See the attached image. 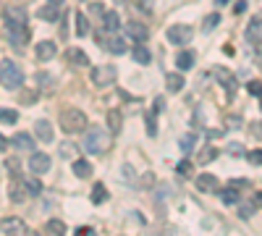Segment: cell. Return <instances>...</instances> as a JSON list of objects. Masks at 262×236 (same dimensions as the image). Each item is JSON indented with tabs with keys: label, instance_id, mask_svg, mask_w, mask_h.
<instances>
[{
	"label": "cell",
	"instance_id": "1",
	"mask_svg": "<svg viewBox=\"0 0 262 236\" xmlns=\"http://www.w3.org/2000/svg\"><path fill=\"white\" fill-rule=\"evenodd\" d=\"M84 149L90 155H102L111 149V137H107L105 128L100 126H92V128H86V134H84Z\"/></svg>",
	"mask_w": 262,
	"mask_h": 236
},
{
	"label": "cell",
	"instance_id": "2",
	"mask_svg": "<svg viewBox=\"0 0 262 236\" xmlns=\"http://www.w3.org/2000/svg\"><path fill=\"white\" fill-rule=\"evenodd\" d=\"M58 121H60V128L66 134H76V132H84L86 128V116L79 108H63Z\"/></svg>",
	"mask_w": 262,
	"mask_h": 236
},
{
	"label": "cell",
	"instance_id": "3",
	"mask_svg": "<svg viewBox=\"0 0 262 236\" xmlns=\"http://www.w3.org/2000/svg\"><path fill=\"white\" fill-rule=\"evenodd\" d=\"M21 81H24V74L16 66L13 60H0V84L8 90H18Z\"/></svg>",
	"mask_w": 262,
	"mask_h": 236
},
{
	"label": "cell",
	"instance_id": "4",
	"mask_svg": "<svg viewBox=\"0 0 262 236\" xmlns=\"http://www.w3.org/2000/svg\"><path fill=\"white\" fill-rule=\"evenodd\" d=\"M116 76H118V71H116V66H95L92 69V84L95 87H111V84L116 81Z\"/></svg>",
	"mask_w": 262,
	"mask_h": 236
},
{
	"label": "cell",
	"instance_id": "5",
	"mask_svg": "<svg viewBox=\"0 0 262 236\" xmlns=\"http://www.w3.org/2000/svg\"><path fill=\"white\" fill-rule=\"evenodd\" d=\"M191 37H194V32L186 24H173L168 29V42H170V45H189Z\"/></svg>",
	"mask_w": 262,
	"mask_h": 236
},
{
	"label": "cell",
	"instance_id": "6",
	"mask_svg": "<svg viewBox=\"0 0 262 236\" xmlns=\"http://www.w3.org/2000/svg\"><path fill=\"white\" fill-rule=\"evenodd\" d=\"M6 34H8V39H11V45H16V48H24L27 39H29L27 24H6Z\"/></svg>",
	"mask_w": 262,
	"mask_h": 236
},
{
	"label": "cell",
	"instance_id": "7",
	"mask_svg": "<svg viewBox=\"0 0 262 236\" xmlns=\"http://www.w3.org/2000/svg\"><path fill=\"white\" fill-rule=\"evenodd\" d=\"M0 233H27V223L21 218H0Z\"/></svg>",
	"mask_w": 262,
	"mask_h": 236
},
{
	"label": "cell",
	"instance_id": "8",
	"mask_svg": "<svg viewBox=\"0 0 262 236\" xmlns=\"http://www.w3.org/2000/svg\"><path fill=\"white\" fill-rule=\"evenodd\" d=\"M29 168L34 170L37 176H42L45 170H50V155H45V153H34V155L29 158Z\"/></svg>",
	"mask_w": 262,
	"mask_h": 236
},
{
	"label": "cell",
	"instance_id": "9",
	"mask_svg": "<svg viewBox=\"0 0 262 236\" xmlns=\"http://www.w3.org/2000/svg\"><path fill=\"white\" fill-rule=\"evenodd\" d=\"M126 34L134 39V42H147V37H149L147 27L139 24V21H128V24H126Z\"/></svg>",
	"mask_w": 262,
	"mask_h": 236
},
{
	"label": "cell",
	"instance_id": "10",
	"mask_svg": "<svg viewBox=\"0 0 262 236\" xmlns=\"http://www.w3.org/2000/svg\"><path fill=\"white\" fill-rule=\"evenodd\" d=\"M196 189L210 195V191L221 189V181H217V176H212V174H202V176H196Z\"/></svg>",
	"mask_w": 262,
	"mask_h": 236
},
{
	"label": "cell",
	"instance_id": "11",
	"mask_svg": "<svg viewBox=\"0 0 262 236\" xmlns=\"http://www.w3.org/2000/svg\"><path fill=\"white\" fill-rule=\"evenodd\" d=\"M107 128H111V134H118L121 128H123V113L118 108L107 111Z\"/></svg>",
	"mask_w": 262,
	"mask_h": 236
},
{
	"label": "cell",
	"instance_id": "12",
	"mask_svg": "<svg viewBox=\"0 0 262 236\" xmlns=\"http://www.w3.org/2000/svg\"><path fill=\"white\" fill-rule=\"evenodd\" d=\"M6 24H27V11L18 6L6 8Z\"/></svg>",
	"mask_w": 262,
	"mask_h": 236
},
{
	"label": "cell",
	"instance_id": "13",
	"mask_svg": "<svg viewBox=\"0 0 262 236\" xmlns=\"http://www.w3.org/2000/svg\"><path fill=\"white\" fill-rule=\"evenodd\" d=\"M55 53H58V48H55V42H50V39H45V42L37 45V58L39 60H50V58H55Z\"/></svg>",
	"mask_w": 262,
	"mask_h": 236
},
{
	"label": "cell",
	"instance_id": "14",
	"mask_svg": "<svg viewBox=\"0 0 262 236\" xmlns=\"http://www.w3.org/2000/svg\"><path fill=\"white\" fill-rule=\"evenodd\" d=\"M215 76H217V79L223 81L226 92H228V95L233 97V95H236V79H233V76H231V74H228L226 69H215Z\"/></svg>",
	"mask_w": 262,
	"mask_h": 236
},
{
	"label": "cell",
	"instance_id": "15",
	"mask_svg": "<svg viewBox=\"0 0 262 236\" xmlns=\"http://www.w3.org/2000/svg\"><path fill=\"white\" fill-rule=\"evenodd\" d=\"M66 60H69L71 66H76V69H81V66H90V58L84 55V50H76V48L66 53Z\"/></svg>",
	"mask_w": 262,
	"mask_h": 236
},
{
	"label": "cell",
	"instance_id": "16",
	"mask_svg": "<svg viewBox=\"0 0 262 236\" xmlns=\"http://www.w3.org/2000/svg\"><path fill=\"white\" fill-rule=\"evenodd\" d=\"M34 132H37V137L42 139V142H53V126H50V121H37L34 123Z\"/></svg>",
	"mask_w": 262,
	"mask_h": 236
},
{
	"label": "cell",
	"instance_id": "17",
	"mask_svg": "<svg viewBox=\"0 0 262 236\" xmlns=\"http://www.w3.org/2000/svg\"><path fill=\"white\" fill-rule=\"evenodd\" d=\"M74 174H76L79 179H90V176H92V163L84 160V158L74 160Z\"/></svg>",
	"mask_w": 262,
	"mask_h": 236
},
{
	"label": "cell",
	"instance_id": "18",
	"mask_svg": "<svg viewBox=\"0 0 262 236\" xmlns=\"http://www.w3.org/2000/svg\"><path fill=\"white\" fill-rule=\"evenodd\" d=\"M102 27H105V32H116V29L121 27V18H118V13H116V11H107V13H102Z\"/></svg>",
	"mask_w": 262,
	"mask_h": 236
},
{
	"label": "cell",
	"instance_id": "19",
	"mask_svg": "<svg viewBox=\"0 0 262 236\" xmlns=\"http://www.w3.org/2000/svg\"><path fill=\"white\" fill-rule=\"evenodd\" d=\"M176 66H179L181 71H189V69L194 66V53H191V50H181V53L176 55Z\"/></svg>",
	"mask_w": 262,
	"mask_h": 236
},
{
	"label": "cell",
	"instance_id": "20",
	"mask_svg": "<svg viewBox=\"0 0 262 236\" xmlns=\"http://www.w3.org/2000/svg\"><path fill=\"white\" fill-rule=\"evenodd\" d=\"M131 55H134V60H137V63H142V66H147V63L152 60V53L142 45V42H137V48L131 50Z\"/></svg>",
	"mask_w": 262,
	"mask_h": 236
},
{
	"label": "cell",
	"instance_id": "21",
	"mask_svg": "<svg viewBox=\"0 0 262 236\" xmlns=\"http://www.w3.org/2000/svg\"><path fill=\"white\" fill-rule=\"evenodd\" d=\"M39 18H45V21H58V18H60V6L48 3L45 8H39Z\"/></svg>",
	"mask_w": 262,
	"mask_h": 236
},
{
	"label": "cell",
	"instance_id": "22",
	"mask_svg": "<svg viewBox=\"0 0 262 236\" xmlns=\"http://www.w3.org/2000/svg\"><path fill=\"white\" fill-rule=\"evenodd\" d=\"M217 158V149L212 147V144H207L205 149H200V155H196V163H202V165H207V163H212Z\"/></svg>",
	"mask_w": 262,
	"mask_h": 236
},
{
	"label": "cell",
	"instance_id": "23",
	"mask_svg": "<svg viewBox=\"0 0 262 236\" xmlns=\"http://www.w3.org/2000/svg\"><path fill=\"white\" fill-rule=\"evenodd\" d=\"M165 81H168V90H170V92H181V90H184V76H181V74H168Z\"/></svg>",
	"mask_w": 262,
	"mask_h": 236
},
{
	"label": "cell",
	"instance_id": "24",
	"mask_svg": "<svg viewBox=\"0 0 262 236\" xmlns=\"http://www.w3.org/2000/svg\"><path fill=\"white\" fill-rule=\"evenodd\" d=\"M221 200H223V205H236V202H238V191H236V186L223 189V191H221Z\"/></svg>",
	"mask_w": 262,
	"mask_h": 236
},
{
	"label": "cell",
	"instance_id": "25",
	"mask_svg": "<svg viewBox=\"0 0 262 236\" xmlns=\"http://www.w3.org/2000/svg\"><path fill=\"white\" fill-rule=\"evenodd\" d=\"M76 34H79V37H86V34H90V21H86L84 13H76Z\"/></svg>",
	"mask_w": 262,
	"mask_h": 236
},
{
	"label": "cell",
	"instance_id": "26",
	"mask_svg": "<svg viewBox=\"0 0 262 236\" xmlns=\"http://www.w3.org/2000/svg\"><path fill=\"white\" fill-rule=\"evenodd\" d=\"M13 144H16L18 149H32V147H34V142H32L29 134H16V137H13Z\"/></svg>",
	"mask_w": 262,
	"mask_h": 236
},
{
	"label": "cell",
	"instance_id": "27",
	"mask_svg": "<svg viewBox=\"0 0 262 236\" xmlns=\"http://www.w3.org/2000/svg\"><path fill=\"white\" fill-rule=\"evenodd\" d=\"M45 233H66V223L58 221V218H53V221L45 223Z\"/></svg>",
	"mask_w": 262,
	"mask_h": 236
},
{
	"label": "cell",
	"instance_id": "28",
	"mask_svg": "<svg viewBox=\"0 0 262 236\" xmlns=\"http://www.w3.org/2000/svg\"><path fill=\"white\" fill-rule=\"evenodd\" d=\"M105 200H107L105 186H102V184H95V189H92V202H95V205H102Z\"/></svg>",
	"mask_w": 262,
	"mask_h": 236
},
{
	"label": "cell",
	"instance_id": "29",
	"mask_svg": "<svg viewBox=\"0 0 262 236\" xmlns=\"http://www.w3.org/2000/svg\"><path fill=\"white\" fill-rule=\"evenodd\" d=\"M107 50L116 53V55H121V53H126V42H123L121 37H113L111 42H107Z\"/></svg>",
	"mask_w": 262,
	"mask_h": 236
},
{
	"label": "cell",
	"instance_id": "30",
	"mask_svg": "<svg viewBox=\"0 0 262 236\" xmlns=\"http://www.w3.org/2000/svg\"><path fill=\"white\" fill-rule=\"evenodd\" d=\"M194 144H196V134H184V137H181V142H179V147L184 149V153H191Z\"/></svg>",
	"mask_w": 262,
	"mask_h": 236
},
{
	"label": "cell",
	"instance_id": "31",
	"mask_svg": "<svg viewBox=\"0 0 262 236\" xmlns=\"http://www.w3.org/2000/svg\"><path fill=\"white\" fill-rule=\"evenodd\" d=\"M24 189L29 191V195H32V197H37V195H42V184H39L37 179H27V181H24Z\"/></svg>",
	"mask_w": 262,
	"mask_h": 236
},
{
	"label": "cell",
	"instance_id": "32",
	"mask_svg": "<svg viewBox=\"0 0 262 236\" xmlns=\"http://www.w3.org/2000/svg\"><path fill=\"white\" fill-rule=\"evenodd\" d=\"M18 113L16 111H8V108H0V123H16Z\"/></svg>",
	"mask_w": 262,
	"mask_h": 236
},
{
	"label": "cell",
	"instance_id": "33",
	"mask_svg": "<svg viewBox=\"0 0 262 236\" xmlns=\"http://www.w3.org/2000/svg\"><path fill=\"white\" fill-rule=\"evenodd\" d=\"M247 90H249V95H254V97H262V81H259V79H252V81L247 84Z\"/></svg>",
	"mask_w": 262,
	"mask_h": 236
},
{
	"label": "cell",
	"instance_id": "34",
	"mask_svg": "<svg viewBox=\"0 0 262 236\" xmlns=\"http://www.w3.org/2000/svg\"><path fill=\"white\" fill-rule=\"evenodd\" d=\"M74 155H76V144H71V142L60 144V158H74Z\"/></svg>",
	"mask_w": 262,
	"mask_h": 236
},
{
	"label": "cell",
	"instance_id": "35",
	"mask_svg": "<svg viewBox=\"0 0 262 236\" xmlns=\"http://www.w3.org/2000/svg\"><path fill=\"white\" fill-rule=\"evenodd\" d=\"M217 21H221V16H217V13H210V16L205 18V27H202V29H205V32H212V29L217 27Z\"/></svg>",
	"mask_w": 262,
	"mask_h": 236
},
{
	"label": "cell",
	"instance_id": "36",
	"mask_svg": "<svg viewBox=\"0 0 262 236\" xmlns=\"http://www.w3.org/2000/svg\"><path fill=\"white\" fill-rule=\"evenodd\" d=\"M6 168L11 170V176H18V170H21V163H18L16 158H8V160H6Z\"/></svg>",
	"mask_w": 262,
	"mask_h": 236
},
{
	"label": "cell",
	"instance_id": "37",
	"mask_svg": "<svg viewBox=\"0 0 262 236\" xmlns=\"http://www.w3.org/2000/svg\"><path fill=\"white\" fill-rule=\"evenodd\" d=\"M252 34H262V21L259 18H254L249 24V29H247V37H252Z\"/></svg>",
	"mask_w": 262,
	"mask_h": 236
},
{
	"label": "cell",
	"instance_id": "38",
	"mask_svg": "<svg viewBox=\"0 0 262 236\" xmlns=\"http://www.w3.org/2000/svg\"><path fill=\"white\" fill-rule=\"evenodd\" d=\"M176 170H179V176H189V174H191V163H189V160H181V163L176 165Z\"/></svg>",
	"mask_w": 262,
	"mask_h": 236
},
{
	"label": "cell",
	"instance_id": "39",
	"mask_svg": "<svg viewBox=\"0 0 262 236\" xmlns=\"http://www.w3.org/2000/svg\"><path fill=\"white\" fill-rule=\"evenodd\" d=\"M247 160H249V163L262 165V149H252V153H247Z\"/></svg>",
	"mask_w": 262,
	"mask_h": 236
},
{
	"label": "cell",
	"instance_id": "40",
	"mask_svg": "<svg viewBox=\"0 0 262 236\" xmlns=\"http://www.w3.org/2000/svg\"><path fill=\"white\" fill-rule=\"evenodd\" d=\"M11 200H13V202H24V191H21L16 184H13V189H11Z\"/></svg>",
	"mask_w": 262,
	"mask_h": 236
},
{
	"label": "cell",
	"instance_id": "41",
	"mask_svg": "<svg viewBox=\"0 0 262 236\" xmlns=\"http://www.w3.org/2000/svg\"><path fill=\"white\" fill-rule=\"evenodd\" d=\"M228 153H231V155H242V153H244V147L238 144V142H233V144L228 147Z\"/></svg>",
	"mask_w": 262,
	"mask_h": 236
},
{
	"label": "cell",
	"instance_id": "42",
	"mask_svg": "<svg viewBox=\"0 0 262 236\" xmlns=\"http://www.w3.org/2000/svg\"><path fill=\"white\" fill-rule=\"evenodd\" d=\"M252 212H254V205H252V207H249V205H244V207H242V212H238V216H242V218L247 221V218L252 216Z\"/></svg>",
	"mask_w": 262,
	"mask_h": 236
},
{
	"label": "cell",
	"instance_id": "43",
	"mask_svg": "<svg viewBox=\"0 0 262 236\" xmlns=\"http://www.w3.org/2000/svg\"><path fill=\"white\" fill-rule=\"evenodd\" d=\"M121 179H134V174H131V168H128V165L121 168Z\"/></svg>",
	"mask_w": 262,
	"mask_h": 236
},
{
	"label": "cell",
	"instance_id": "44",
	"mask_svg": "<svg viewBox=\"0 0 262 236\" xmlns=\"http://www.w3.org/2000/svg\"><path fill=\"white\" fill-rule=\"evenodd\" d=\"M76 233H79V236H86V233H92V228H90V226H81V228H76Z\"/></svg>",
	"mask_w": 262,
	"mask_h": 236
},
{
	"label": "cell",
	"instance_id": "45",
	"mask_svg": "<svg viewBox=\"0 0 262 236\" xmlns=\"http://www.w3.org/2000/svg\"><path fill=\"white\" fill-rule=\"evenodd\" d=\"M252 128H254V137H262V123H254Z\"/></svg>",
	"mask_w": 262,
	"mask_h": 236
},
{
	"label": "cell",
	"instance_id": "46",
	"mask_svg": "<svg viewBox=\"0 0 262 236\" xmlns=\"http://www.w3.org/2000/svg\"><path fill=\"white\" fill-rule=\"evenodd\" d=\"M6 147H8V139H6L3 134H0V149H6Z\"/></svg>",
	"mask_w": 262,
	"mask_h": 236
},
{
	"label": "cell",
	"instance_id": "47",
	"mask_svg": "<svg viewBox=\"0 0 262 236\" xmlns=\"http://www.w3.org/2000/svg\"><path fill=\"white\" fill-rule=\"evenodd\" d=\"M254 202H257V205H262V191H257V195H254Z\"/></svg>",
	"mask_w": 262,
	"mask_h": 236
},
{
	"label": "cell",
	"instance_id": "48",
	"mask_svg": "<svg viewBox=\"0 0 262 236\" xmlns=\"http://www.w3.org/2000/svg\"><path fill=\"white\" fill-rule=\"evenodd\" d=\"M215 3H217V6H226V3H228V0H215Z\"/></svg>",
	"mask_w": 262,
	"mask_h": 236
},
{
	"label": "cell",
	"instance_id": "49",
	"mask_svg": "<svg viewBox=\"0 0 262 236\" xmlns=\"http://www.w3.org/2000/svg\"><path fill=\"white\" fill-rule=\"evenodd\" d=\"M50 3H55V6H60V3H63V0H50Z\"/></svg>",
	"mask_w": 262,
	"mask_h": 236
}]
</instances>
